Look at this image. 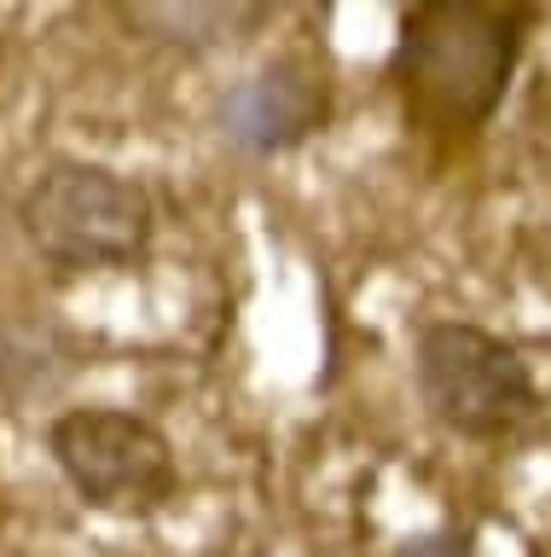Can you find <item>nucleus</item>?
Wrapping results in <instances>:
<instances>
[{
    "instance_id": "7",
    "label": "nucleus",
    "mask_w": 551,
    "mask_h": 557,
    "mask_svg": "<svg viewBox=\"0 0 551 557\" xmlns=\"http://www.w3.org/2000/svg\"><path fill=\"white\" fill-rule=\"evenodd\" d=\"M389 557H476V546H471V534H459V529H436V534L401 540Z\"/></svg>"
},
{
    "instance_id": "3",
    "label": "nucleus",
    "mask_w": 551,
    "mask_h": 557,
    "mask_svg": "<svg viewBox=\"0 0 551 557\" xmlns=\"http://www.w3.org/2000/svg\"><path fill=\"white\" fill-rule=\"evenodd\" d=\"M18 226L53 268H128L158 238V198L146 181H134L123 169L59 157L29 181Z\"/></svg>"
},
{
    "instance_id": "5",
    "label": "nucleus",
    "mask_w": 551,
    "mask_h": 557,
    "mask_svg": "<svg viewBox=\"0 0 551 557\" xmlns=\"http://www.w3.org/2000/svg\"><path fill=\"white\" fill-rule=\"evenodd\" d=\"M331 122V82L314 59H273L238 76L215 104V128L245 157H285Z\"/></svg>"
},
{
    "instance_id": "6",
    "label": "nucleus",
    "mask_w": 551,
    "mask_h": 557,
    "mask_svg": "<svg viewBox=\"0 0 551 557\" xmlns=\"http://www.w3.org/2000/svg\"><path fill=\"white\" fill-rule=\"evenodd\" d=\"M128 29H140L146 41L180 47V52H215L238 41L250 24H262L267 7H221V0H146V7H123Z\"/></svg>"
},
{
    "instance_id": "1",
    "label": "nucleus",
    "mask_w": 551,
    "mask_h": 557,
    "mask_svg": "<svg viewBox=\"0 0 551 557\" xmlns=\"http://www.w3.org/2000/svg\"><path fill=\"white\" fill-rule=\"evenodd\" d=\"M523 47V7H488V0H418V7H406L389 52V82L401 94L406 122L436 134H476L505 104Z\"/></svg>"
},
{
    "instance_id": "4",
    "label": "nucleus",
    "mask_w": 551,
    "mask_h": 557,
    "mask_svg": "<svg viewBox=\"0 0 551 557\" xmlns=\"http://www.w3.org/2000/svg\"><path fill=\"white\" fill-rule=\"evenodd\" d=\"M47 453L88 511L158 517L180 494L175 442L128 407H71L47 424Z\"/></svg>"
},
{
    "instance_id": "2",
    "label": "nucleus",
    "mask_w": 551,
    "mask_h": 557,
    "mask_svg": "<svg viewBox=\"0 0 551 557\" xmlns=\"http://www.w3.org/2000/svg\"><path fill=\"white\" fill-rule=\"evenodd\" d=\"M412 383H418L424 412L459 442H516L546 412L523 348L476 320L418 325Z\"/></svg>"
}]
</instances>
